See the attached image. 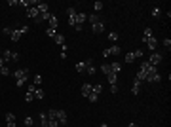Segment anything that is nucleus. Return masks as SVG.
<instances>
[{
  "label": "nucleus",
  "mask_w": 171,
  "mask_h": 127,
  "mask_svg": "<svg viewBox=\"0 0 171 127\" xmlns=\"http://www.w3.org/2000/svg\"><path fill=\"white\" fill-rule=\"evenodd\" d=\"M14 78H15V86L17 87L25 86V82H29V68H19V70H15Z\"/></svg>",
  "instance_id": "f257e3e1"
},
{
  "label": "nucleus",
  "mask_w": 171,
  "mask_h": 127,
  "mask_svg": "<svg viewBox=\"0 0 171 127\" xmlns=\"http://www.w3.org/2000/svg\"><path fill=\"white\" fill-rule=\"evenodd\" d=\"M160 80H162V76H160V72H158V68L150 65V67H148V70H146V82L156 84V82H160Z\"/></svg>",
  "instance_id": "f03ea898"
},
{
  "label": "nucleus",
  "mask_w": 171,
  "mask_h": 127,
  "mask_svg": "<svg viewBox=\"0 0 171 127\" xmlns=\"http://www.w3.org/2000/svg\"><path fill=\"white\" fill-rule=\"evenodd\" d=\"M27 32H29V27H27V25H23V27H19V29H14L12 34H10V38H12L14 42H17L19 38H21L23 34H27Z\"/></svg>",
  "instance_id": "7ed1b4c3"
},
{
  "label": "nucleus",
  "mask_w": 171,
  "mask_h": 127,
  "mask_svg": "<svg viewBox=\"0 0 171 127\" xmlns=\"http://www.w3.org/2000/svg\"><path fill=\"white\" fill-rule=\"evenodd\" d=\"M2 59H4L6 63H10V61H19V53H14V51H10V50H2Z\"/></svg>",
  "instance_id": "20e7f679"
},
{
  "label": "nucleus",
  "mask_w": 171,
  "mask_h": 127,
  "mask_svg": "<svg viewBox=\"0 0 171 127\" xmlns=\"http://www.w3.org/2000/svg\"><path fill=\"white\" fill-rule=\"evenodd\" d=\"M162 61H163V55H162V53H158V51H152V53H150V57H148V63L152 65V67L160 65Z\"/></svg>",
  "instance_id": "39448f33"
},
{
  "label": "nucleus",
  "mask_w": 171,
  "mask_h": 127,
  "mask_svg": "<svg viewBox=\"0 0 171 127\" xmlns=\"http://www.w3.org/2000/svg\"><path fill=\"white\" fill-rule=\"evenodd\" d=\"M122 53V48L120 46H112V48H107V50L103 51L105 57H108V55H120Z\"/></svg>",
  "instance_id": "423d86ee"
},
{
  "label": "nucleus",
  "mask_w": 171,
  "mask_h": 127,
  "mask_svg": "<svg viewBox=\"0 0 171 127\" xmlns=\"http://www.w3.org/2000/svg\"><path fill=\"white\" fill-rule=\"evenodd\" d=\"M57 122H59V125H67V122H68V116H67V112L65 110H57Z\"/></svg>",
  "instance_id": "0eeeda50"
},
{
  "label": "nucleus",
  "mask_w": 171,
  "mask_h": 127,
  "mask_svg": "<svg viewBox=\"0 0 171 127\" xmlns=\"http://www.w3.org/2000/svg\"><path fill=\"white\" fill-rule=\"evenodd\" d=\"M27 15L31 19H34L36 23H40V12H38L36 8H27Z\"/></svg>",
  "instance_id": "6e6552de"
},
{
  "label": "nucleus",
  "mask_w": 171,
  "mask_h": 127,
  "mask_svg": "<svg viewBox=\"0 0 171 127\" xmlns=\"http://www.w3.org/2000/svg\"><path fill=\"white\" fill-rule=\"evenodd\" d=\"M67 15H68V25H70V27H76V21H74V17H76V10L68 8L67 10Z\"/></svg>",
  "instance_id": "1a4fd4ad"
},
{
  "label": "nucleus",
  "mask_w": 171,
  "mask_h": 127,
  "mask_svg": "<svg viewBox=\"0 0 171 127\" xmlns=\"http://www.w3.org/2000/svg\"><path fill=\"white\" fill-rule=\"evenodd\" d=\"M143 42H146V44H148L150 51H156V48H158V40H156L154 36H150V38H144Z\"/></svg>",
  "instance_id": "9d476101"
},
{
  "label": "nucleus",
  "mask_w": 171,
  "mask_h": 127,
  "mask_svg": "<svg viewBox=\"0 0 171 127\" xmlns=\"http://www.w3.org/2000/svg\"><path fill=\"white\" fill-rule=\"evenodd\" d=\"M91 31H93V34H101V32L105 31L103 21H99V23H95V25H91Z\"/></svg>",
  "instance_id": "9b49d317"
},
{
  "label": "nucleus",
  "mask_w": 171,
  "mask_h": 127,
  "mask_svg": "<svg viewBox=\"0 0 171 127\" xmlns=\"http://www.w3.org/2000/svg\"><path fill=\"white\" fill-rule=\"evenodd\" d=\"M91 89H93V86H91V84H84V86L80 87V93H82V95H84V97H90Z\"/></svg>",
  "instance_id": "f8f14e48"
},
{
  "label": "nucleus",
  "mask_w": 171,
  "mask_h": 127,
  "mask_svg": "<svg viewBox=\"0 0 171 127\" xmlns=\"http://www.w3.org/2000/svg\"><path fill=\"white\" fill-rule=\"evenodd\" d=\"M86 19H88V15H86L84 12H78V14H76V17H74V21H76V25H82V23H84Z\"/></svg>",
  "instance_id": "ddd939ff"
},
{
  "label": "nucleus",
  "mask_w": 171,
  "mask_h": 127,
  "mask_svg": "<svg viewBox=\"0 0 171 127\" xmlns=\"http://www.w3.org/2000/svg\"><path fill=\"white\" fill-rule=\"evenodd\" d=\"M141 84H143V82H139V80H135V82H133V87H131V93H133V95H139Z\"/></svg>",
  "instance_id": "4468645a"
},
{
  "label": "nucleus",
  "mask_w": 171,
  "mask_h": 127,
  "mask_svg": "<svg viewBox=\"0 0 171 127\" xmlns=\"http://www.w3.org/2000/svg\"><path fill=\"white\" fill-rule=\"evenodd\" d=\"M107 78H108V82H110V86H114V84H116V80H118V74L108 72V74H107Z\"/></svg>",
  "instance_id": "2eb2a0df"
},
{
  "label": "nucleus",
  "mask_w": 171,
  "mask_h": 127,
  "mask_svg": "<svg viewBox=\"0 0 171 127\" xmlns=\"http://www.w3.org/2000/svg\"><path fill=\"white\" fill-rule=\"evenodd\" d=\"M120 70H122V65H120V63H112V65H110V72L118 74Z\"/></svg>",
  "instance_id": "dca6fc26"
},
{
  "label": "nucleus",
  "mask_w": 171,
  "mask_h": 127,
  "mask_svg": "<svg viewBox=\"0 0 171 127\" xmlns=\"http://www.w3.org/2000/svg\"><path fill=\"white\" fill-rule=\"evenodd\" d=\"M40 125L48 127V116H46V112H40Z\"/></svg>",
  "instance_id": "f3484780"
},
{
  "label": "nucleus",
  "mask_w": 171,
  "mask_h": 127,
  "mask_svg": "<svg viewBox=\"0 0 171 127\" xmlns=\"http://www.w3.org/2000/svg\"><path fill=\"white\" fill-rule=\"evenodd\" d=\"M36 10H38L40 14H46V12H48V4H46V2H40V4L36 6Z\"/></svg>",
  "instance_id": "a211bd4d"
},
{
  "label": "nucleus",
  "mask_w": 171,
  "mask_h": 127,
  "mask_svg": "<svg viewBox=\"0 0 171 127\" xmlns=\"http://www.w3.org/2000/svg\"><path fill=\"white\" fill-rule=\"evenodd\" d=\"M53 40L57 42L59 46H65V36H63V34H55V36H53Z\"/></svg>",
  "instance_id": "6ab92c4d"
},
{
  "label": "nucleus",
  "mask_w": 171,
  "mask_h": 127,
  "mask_svg": "<svg viewBox=\"0 0 171 127\" xmlns=\"http://www.w3.org/2000/svg\"><path fill=\"white\" fill-rule=\"evenodd\" d=\"M86 61H82V63H76V72H86Z\"/></svg>",
  "instance_id": "aec40b11"
},
{
  "label": "nucleus",
  "mask_w": 171,
  "mask_h": 127,
  "mask_svg": "<svg viewBox=\"0 0 171 127\" xmlns=\"http://www.w3.org/2000/svg\"><path fill=\"white\" fill-rule=\"evenodd\" d=\"M57 25H59V19L55 17L53 14H51V19H50V27H51V29H57Z\"/></svg>",
  "instance_id": "412c9836"
},
{
  "label": "nucleus",
  "mask_w": 171,
  "mask_h": 127,
  "mask_svg": "<svg viewBox=\"0 0 171 127\" xmlns=\"http://www.w3.org/2000/svg\"><path fill=\"white\" fill-rule=\"evenodd\" d=\"M44 89H40V87H36V91H34V99H44Z\"/></svg>",
  "instance_id": "4be33fe9"
},
{
  "label": "nucleus",
  "mask_w": 171,
  "mask_h": 127,
  "mask_svg": "<svg viewBox=\"0 0 171 127\" xmlns=\"http://www.w3.org/2000/svg\"><path fill=\"white\" fill-rule=\"evenodd\" d=\"M88 19H90V23H91V25H95V23H99V21H101V17H99L97 14H91Z\"/></svg>",
  "instance_id": "5701e85b"
},
{
  "label": "nucleus",
  "mask_w": 171,
  "mask_h": 127,
  "mask_svg": "<svg viewBox=\"0 0 171 127\" xmlns=\"http://www.w3.org/2000/svg\"><path fill=\"white\" fill-rule=\"evenodd\" d=\"M101 91H103V86H101V84H95L93 89H91V93H95V95H101Z\"/></svg>",
  "instance_id": "b1692460"
},
{
  "label": "nucleus",
  "mask_w": 171,
  "mask_h": 127,
  "mask_svg": "<svg viewBox=\"0 0 171 127\" xmlns=\"http://www.w3.org/2000/svg\"><path fill=\"white\" fill-rule=\"evenodd\" d=\"M6 123H15V114H12V112L6 114Z\"/></svg>",
  "instance_id": "393cba45"
},
{
  "label": "nucleus",
  "mask_w": 171,
  "mask_h": 127,
  "mask_svg": "<svg viewBox=\"0 0 171 127\" xmlns=\"http://www.w3.org/2000/svg\"><path fill=\"white\" fill-rule=\"evenodd\" d=\"M55 34H57V29H51V27L46 29V36H51V38H53Z\"/></svg>",
  "instance_id": "a878e982"
},
{
  "label": "nucleus",
  "mask_w": 171,
  "mask_h": 127,
  "mask_svg": "<svg viewBox=\"0 0 171 127\" xmlns=\"http://www.w3.org/2000/svg\"><path fill=\"white\" fill-rule=\"evenodd\" d=\"M50 19H51V14H50V12H46V14H40V21H48V23H50Z\"/></svg>",
  "instance_id": "bb28decb"
},
{
  "label": "nucleus",
  "mask_w": 171,
  "mask_h": 127,
  "mask_svg": "<svg viewBox=\"0 0 171 127\" xmlns=\"http://www.w3.org/2000/svg\"><path fill=\"white\" fill-rule=\"evenodd\" d=\"M25 127H34V120H32L31 116H27V118H25Z\"/></svg>",
  "instance_id": "cd10ccee"
},
{
  "label": "nucleus",
  "mask_w": 171,
  "mask_h": 127,
  "mask_svg": "<svg viewBox=\"0 0 171 127\" xmlns=\"http://www.w3.org/2000/svg\"><path fill=\"white\" fill-rule=\"evenodd\" d=\"M150 36H152V29L146 27V29H144V32H143V40H144V38H150Z\"/></svg>",
  "instance_id": "c85d7f7f"
},
{
  "label": "nucleus",
  "mask_w": 171,
  "mask_h": 127,
  "mask_svg": "<svg viewBox=\"0 0 171 127\" xmlns=\"http://www.w3.org/2000/svg\"><path fill=\"white\" fill-rule=\"evenodd\" d=\"M107 38H108L110 42H116L120 36H118V32H108V36H107Z\"/></svg>",
  "instance_id": "c756f323"
},
{
  "label": "nucleus",
  "mask_w": 171,
  "mask_h": 127,
  "mask_svg": "<svg viewBox=\"0 0 171 127\" xmlns=\"http://www.w3.org/2000/svg\"><path fill=\"white\" fill-rule=\"evenodd\" d=\"M133 61H135V55H133V51L126 53V63H133Z\"/></svg>",
  "instance_id": "7c9ffc66"
},
{
  "label": "nucleus",
  "mask_w": 171,
  "mask_h": 127,
  "mask_svg": "<svg viewBox=\"0 0 171 127\" xmlns=\"http://www.w3.org/2000/svg\"><path fill=\"white\" fill-rule=\"evenodd\" d=\"M0 74H2V76H10L12 72H10V68H8V67H0Z\"/></svg>",
  "instance_id": "2f4dec72"
},
{
  "label": "nucleus",
  "mask_w": 171,
  "mask_h": 127,
  "mask_svg": "<svg viewBox=\"0 0 171 127\" xmlns=\"http://www.w3.org/2000/svg\"><path fill=\"white\" fill-rule=\"evenodd\" d=\"M93 8L97 10V12H101V10L105 8V4H103V2H101V0H97V2H95V4H93Z\"/></svg>",
  "instance_id": "473e14b6"
},
{
  "label": "nucleus",
  "mask_w": 171,
  "mask_h": 127,
  "mask_svg": "<svg viewBox=\"0 0 171 127\" xmlns=\"http://www.w3.org/2000/svg\"><path fill=\"white\" fill-rule=\"evenodd\" d=\"M101 72L108 74V72H110V65H101Z\"/></svg>",
  "instance_id": "72a5a7b5"
},
{
  "label": "nucleus",
  "mask_w": 171,
  "mask_h": 127,
  "mask_svg": "<svg viewBox=\"0 0 171 127\" xmlns=\"http://www.w3.org/2000/svg\"><path fill=\"white\" fill-rule=\"evenodd\" d=\"M32 99H34V93H31V91H27V93H25V101H27V103H31Z\"/></svg>",
  "instance_id": "f704fd0d"
},
{
  "label": "nucleus",
  "mask_w": 171,
  "mask_h": 127,
  "mask_svg": "<svg viewBox=\"0 0 171 127\" xmlns=\"http://www.w3.org/2000/svg\"><path fill=\"white\" fill-rule=\"evenodd\" d=\"M152 15H154V17H160V15H162V10H160V8L156 6V8L152 10Z\"/></svg>",
  "instance_id": "c9c22d12"
},
{
  "label": "nucleus",
  "mask_w": 171,
  "mask_h": 127,
  "mask_svg": "<svg viewBox=\"0 0 171 127\" xmlns=\"http://www.w3.org/2000/svg\"><path fill=\"white\" fill-rule=\"evenodd\" d=\"M40 82H42V76H40V74H36V76H34V82H32V84L38 87V86H40Z\"/></svg>",
  "instance_id": "e433bc0d"
},
{
  "label": "nucleus",
  "mask_w": 171,
  "mask_h": 127,
  "mask_svg": "<svg viewBox=\"0 0 171 127\" xmlns=\"http://www.w3.org/2000/svg\"><path fill=\"white\" fill-rule=\"evenodd\" d=\"M88 99L91 101V103H97V99H99V95H95V93H90V97Z\"/></svg>",
  "instance_id": "4c0bfd02"
},
{
  "label": "nucleus",
  "mask_w": 171,
  "mask_h": 127,
  "mask_svg": "<svg viewBox=\"0 0 171 127\" xmlns=\"http://www.w3.org/2000/svg\"><path fill=\"white\" fill-rule=\"evenodd\" d=\"M133 55H135V59H137V57H143V50H135V51H133Z\"/></svg>",
  "instance_id": "58836bf2"
},
{
  "label": "nucleus",
  "mask_w": 171,
  "mask_h": 127,
  "mask_svg": "<svg viewBox=\"0 0 171 127\" xmlns=\"http://www.w3.org/2000/svg\"><path fill=\"white\" fill-rule=\"evenodd\" d=\"M12 31H14V29H10V27H4V31H2V32H4V34H8V36H10V34H12Z\"/></svg>",
  "instance_id": "ea45409f"
},
{
  "label": "nucleus",
  "mask_w": 171,
  "mask_h": 127,
  "mask_svg": "<svg viewBox=\"0 0 171 127\" xmlns=\"http://www.w3.org/2000/svg\"><path fill=\"white\" fill-rule=\"evenodd\" d=\"M163 46H166L167 50H169V48H171V40H169V38H166V40H163Z\"/></svg>",
  "instance_id": "a19ab883"
},
{
  "label": "nucleus",
  "mask_w": 171,
  "mask_h": 127,
  "mask_svg": "<svg viewBox=\"0 0 171 127\" xmlns=\"http://www.w3.org/2000/svg\"><path fill=\"white\" fill-rule=\"evenodd\" d=\"M110 93H118V86L114 84V86H110Z\"/></svg>",
  "instance_id": "79ce46f5"
},
{
  "label": "nucleus",
  "mask_w": 171,
  "mask_h": 127,
  "mask_svg": "<svg viewBox=\"0 0 171 127\" xmlns=\"http://www.w3.org/2000/svg\"><path fill=\"white\" fill-rule=\"evenodd\" d=\"M8 4H10V6H17V4H19V0H10Z\"/></svg>",
  "instance_id": "37998d69"
},
{
  "label": "nucleus",
  "mask_w": 171,
  "mask_h": 127,
  "mask_svg": "<svg viewBox=\"0 0 171 127\" xmlns=\"http://www.w3.org/2000/svg\"><path fill=\"white\" fill-rule=\"evenodd\" d=\"M0 67H6V61L2 59V57H0Z\"/></svg>",
  "instance_id": "c03bdc74"
},
{
  "label": "nucleus",
  "mask_w": 171,
  "mask_h": 127,
  "mask_svg": "<svg viewBox=\"0 0 171 127\" xmlns=\"http://www.w3.org/2000/svg\"><path fill=\"white\" fill-rule=\"evenodd\" d=\"M127 127H137V123H129V125H127Z\"/></svg>",
  "instance_id": "a18cd8bd"
},
{
  "label": "nucleus",
  "mask_w": 171,
  "mask_h": 127,
  "mask_svg": "<svg viewBox=\"0 0 171 127\" xmlns=\"http://www.w3.org/2000/svg\"><path fill=\"white\" fill-rule=\"evenodd\" d=\"M101 127H108V125H107V123H101Z\"/></svg>",
  "instance_id": "49530a36"
}]
</instances>
